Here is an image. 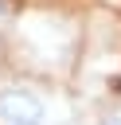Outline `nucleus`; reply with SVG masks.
<instances>
[{"mask_svg":"<svg viewBox=\"0 0 121 125\" xmlns=\"http://www.w3.org/2000/svg\"><path fill=\"white\" fill-rule=\"evenodd\" d=\"M0 16H8V0H0Z\"/></svg>","mask_w":121,"mask_h":125,"instance_id":"20e7f679","label":"nucleus"},{"mask_svg":"<svg viewBox=\"0 0 121 125\" xmlns=\"http://www.w3.org/2000/svg\"><path fill=\"white\" fill-rule=\"evenodd\" d=\"M4 125H47V121H4Z\"/></svg>","mask_w":121,"mask_h":125,"instance_id":"7ed1b4c3","label":"nucleus"},{"mask_svg":"<svg viewBox=\"0 0 121 125\" xmlns=\"http://www.w3.org/2000/svg\"><path fill=\"white\" fill-rule=\"evenodd\" d=\"M0 121H47V102L35 90L4 86L0 90Z\"/></svg>","mask_w":121,"mask_h":125,"instance_id":"f257e3e1","label":"nucleus"},{"mask_svg":"<svg viewBox=\"0 0 121 125\" xmlns=\"http://www.w3.org/2000/svg\"><path fill=\"white\" fill-rule=\"evenodd\" d=\"M98 125H121V113H109V117H101Z\"/></svg>","mask_w":121,"mask_h":125,"instance_id":"f03ea898","label":"nucleus"}]
</instances>
